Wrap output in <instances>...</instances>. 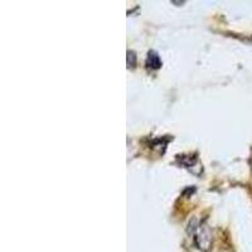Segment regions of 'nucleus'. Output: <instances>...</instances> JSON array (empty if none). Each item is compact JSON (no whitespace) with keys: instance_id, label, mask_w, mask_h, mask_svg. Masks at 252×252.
Masks as SVG:
<instances>
[{"instance_id":"obj_1","label":"nucleus","mask_w":252,"mask_h":252,"mask_svg":"<svg viewBox=\"0 0 252 252\" xmlns=\"http://www.w3.org/2000/svg\"><path fill=\"white\" fill-rule=\"evenodd\" d=\"M194 236V241L197 243V246L202 251H207L209 249V246L212 243V236L211 232L206 226H199L197 230L193 233Z\"/></svg>"},{"instance_id":"obj_2","label":"nucleus","mask_w":252,"mask_h":252,"mask_svg":"<svg viewBox=\"0 0 252 252\" xmlns=\"http://www.w3.org/2000/svg\"><path fill=\"white\" fill-rule=\"evenodd\" d=\"M147 66L151 70H158L162 66V61H160L159 56L158 53H155L154 51H150L149 55H148V59H147Z\"/></svg>"}]
</instances>
